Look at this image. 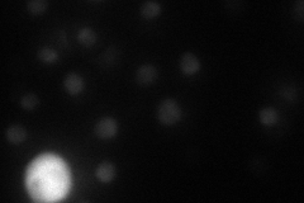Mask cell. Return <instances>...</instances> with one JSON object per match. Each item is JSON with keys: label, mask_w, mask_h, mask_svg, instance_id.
Returning <instances> with one entry per match:
<instances>
[{"label": "cell", "mask_w": 304, "mask_h": 203, "mask_svg": "<svg viewBox=\"0 0 304 203\" xmlns=\"http://www.w3.org/2000/svg\"><path fill=\"white\" fill-rule=\"evenodd\" d=\"M26 185L30 197L37 202L62 200L70 188L69 168L56 155H41L30 163Z\"/></svg>", "instance_id": "obj_1"}, {"label": "cell", "mask_w": 304, "mask_h": 203, "mask_svg": "<svg viewBox=\"0 0 304 203\" xmlns=\"http://www.w3.org/2000/svg\"><path fill=\"white\" fill-rule=\"evenodd\" d=\"M157 117L164 124H174L180 119L181 109L179 104L172 99H166L161 102L157 109Z\"/></svg>", "instance_id": "obj_2"}, {"label": "cell", "mask_w": 304, "mask_h": 203, "mask_svg": "<svg viewBox=\"0 0 304 203\" xmlns=\"http://www.w3.org/2000/svg\"><path fill=\"white\" fill-rule=\"evenodd\" d=\"M117 134V123L113 118H103L95 124V135L99 139H111Z\"/></svg>", "instance_id": "obj_3"}, {"label": "cell", "mask_w": 304, "mask_h": 203, "mask_svg": "<svg viewBox=\"0 0 304 203\" xmlns=\"http://www.w3.org/2000/svg\"><path fill=\"white\" fill-rule=\"evenodd\" d=\"M200 67V62H199L198 58L192 52H187L184 54L180 58V69L184 74L187 75H193Z\"/></svg>", "instance_id": "obj_4"}, {"label": "cell", "mask_w": 304, "mask_h": 203, "mask_svg": "<svg viewBox=\"0 0 304 203\" xmlns=\"http://www.w3.org/2000/svg\"><path fill=\"white\" fill-rule=\"evenodd\" d=\"M157 79V71L154 66L151 65H143L137 70L136 74V80L141 85H150Z\"/></svg>", "instance_id": "obj_5"}, {"label": "cell", "mask_w": 304, "mask_h": 203, "mask_svg": "<svg viewBox=\"0 0 304 203\" xmlns=\"http://www.w3.org/2000/svg\"><path fill=\"white\" fill-rule=\"evenodd\" d=\"M65 88L69 91L70 94H79L80 91L84 89V80L82 79V76H79L78 74H69L65 78Z\"/></svg>", "instance_id": "obj_6"}, {"label": "cell", "mask_w": 304, "mask_h": 203, "mask_svg": "<svg viewBox=\"0 0 304 203\" xmlns=\"http://www.w3.org/2000/svg\"><path fill=\"white\" fill-rule=\"evenodd\" d=\"M97 178L99 179L100 182L108 183L111 182V179L114 178L115 175V168L111 163H102L99 167L97 168Z\"/></svg>", "instance_id": "obj_7"}, {"label": "cell", "mask_w": 304, "mask_h": 203, "mask_svg": "<svg viewBox=\"0 0 304 203\" xmlns=\"http://www.w3.org/2000/svg\"><path fill=\"white\" fill-rule=\"evenodd\" d=\"M27 137V132L21 126H12L6 131V139L9 140L12 144H21L23 143Z\"/></svg>", "instance_id": "obj_8"}, {"label": "cell", "mask_w": 304, "mask_h": 203, "mask_svg": "<svg viewBox=\"0 0 304 203\" xmlns=\"http://www.w3.org/2000/svg\"><path fill=\"white\" fill-rule=\"evenodd\" d=\"M160 12H161V5L155 3V1H147L141 8V14L147 19L154 18V17L160 14Z\"/></svg>", "instance_id": "obj_9"}, {"label": "cell", "mask_w": 304, "mask_h": 203, "mask_svg": "<svg viewBox=\"0 0 304 203\" xmlns=\"http://www.w3.org/2000/svg\"><path fill=\"white\" fill-rule=\"evenodd\" d=\"M260 121L265 126H271V124L276 123L277 121V112L274 108H264L260 112Z\"/></svg>", "instance_id": "obj_10"}, {"label": "cell", "mask_w": 304, "mask_h": 203, "mask_svg": "<svg viewBox=\"0 0 304 203\" xmlns=\"http://www.w3.org/2000/svg\"><path fill=\"white\" fill-rule=\"evenodd\" d=\"M79 41L85 46H91L97 41V34L91 28H83L78 34Z\"/></svg>", "instance_id": "obj_11"}, {"label": "cell", "mask_w": 304, "mask_h": 203, "mask_svg": "<svg viewBox=\"0 0 304 203\" xmlns=\"http://www.w3.org/2000/svg\"><path fill=\"white\" fill-rule=\"evenodd\" d=\"M38 58L43 61L45 64H52L57 60V52L50 47H43L38 51Z\"/></svg>", "instance_id": "obj_12"}, {"label": "cell", "mask_w": 304, "mask_h": 203, "mask_svg": "<svg viewBox=\"0 0 304 203\" xmlns=\"http://www.w3.org/2000/svg\"><path fill=\"white\" fill-rule=\"evenodd\" d=\"M27 8L32 14H42L47 9V1L45 0H33L27 3Z\"/></svg>", "instance_id": "obj_13"}, {"label": "cell", "mask_w": 304, "mask_h": 203, "mask_svg": "<svg viewBox=\"0 0 304 203\" xmlns=\"http://www.w3.org/2000/svg\"><path fill=\"white\" fill-rule=\"evenodd\" d=\"M38 103H39L38 97H37L36 94H33V93H28V94H26L25 97L21 99V106L25 109L36 108Z\"/></svg>", "instance_id": "obj_14"}]
</instances>
